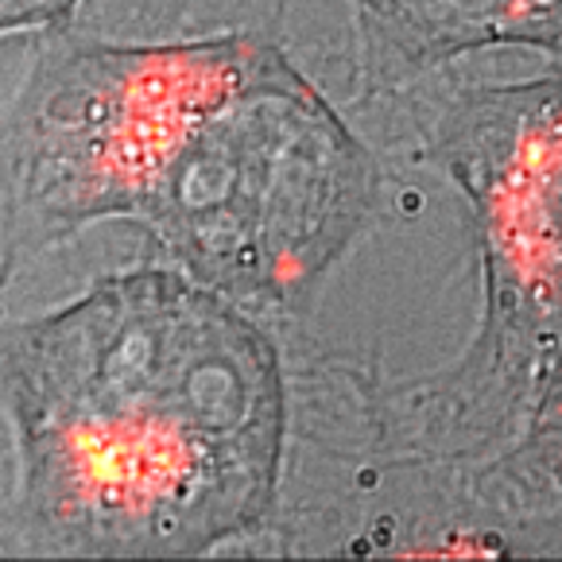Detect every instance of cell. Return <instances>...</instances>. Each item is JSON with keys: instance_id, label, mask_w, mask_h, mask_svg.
<instances>
[{"instance_id": "1", "label": "cell", "mask_w": 562, "mask_h": 562, "mask_svg": "<svg viewBox=\"0 0 562 562\" xmlns=\"http://www.w3.org/2000/svg\"><path fill=\"white\" fill-rule=\"evenodd\" d=\"M24 547L194 559L257 528L283 454L268 334L187 272L144 268L0 334Z\"/></svg>"}, {"instance_id": "2", "label": "cell", "mask_w": 562, "mask_h": 562, "mask_svg": "<svg viewBox=\"0 0 562 562\" xmlns=\"http://www.w3.org/2000/svg\"><path fill=\"white\" fill-rule=\"evenodd\" d=\"M372 191V156L338 109L252 40L182 124L133 225L233 303H288L353 245Z\"/></svg>"}, {"instance_id": "3", "label": "cell", "mask_w": 562, "mask_h": 562, "mask_svg": "<svg viewBox=\"0 0 562 562\" xmlns=\"http://www.w3.org/2000/svg\"><path fill=\"white\" fill-rule=\"evenodd\" d=\"M252 35L50 50L0 116V288L98 222H133L182 124Z\"/></svg>"}, {"instance_id": "4", "label": "cell", "mask_w": 562, "mask_h": 562, "mask_svg": "<svg viewBox=\"0 0 562 562\" xmlns=\"http://www.w3.org/2000/svg\"><path fill=\"white\" fill-rule=\"evenodd\" d=\"M435 159L473 206L485 268L488 372H536L559 353V82L473 90L435 124Z\"/></svg>"}, {"instance_id": "5", "label": "cell", "mask_w": 562, "mask_h": 562, "mask_svg": "<svg viewBox=\"0 0 562 562\" xmlns=\"http://www.w3.org/2000/svg\"><path fill=\"white\" fill-rule=\"evenodd\" d=\"M376 50L404 67H439L465 50L559 43V0H353Z\"/></svg>"}, {"instance_id": "6", "label": "cell", "mask_w": 562, "mask_h": 562, "mask_svg": "<svg viewBox=\"0 0 562 562\" xmlns=\"http://www.w3.org/2000/svg\"><path fill=\"white\" fill-rule=\"evenodd\" d=\"M78 4H82V0H0V35L58 24V20L70 16Z\"/></svg>"}]
</instances>
